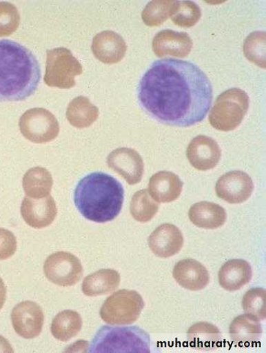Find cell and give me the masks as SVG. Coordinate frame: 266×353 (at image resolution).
I'll use <instances>...</instances> for the list:
<instances>
[{
	"instance_id": "obj_20",
	"label": "cell",
	"mask_w": 266,
	"mask_h": 353,
	"mask_svg": "<svg viewBox=\"0 0 266 353\" xmlns=\"http://www.w3.org/2000/svg\"><path fill=\"white\" fill-rule=\"evenodd\" d=\"M218 282L221 287L230 292L241 289L252 278L250 264L244 260H231L225 263L218 272Z\"/></svg>"
},
{
	"instance_id": "obj_10",
	"label": "cell",
	"mask_w": 266,
	"mask_h": 353,
	"mask_svg": "<svg viewBox=\"0 0 266 353\" xmlns=\"http://www.w3.org/2000/svg\"><path fill=\"white\" fill-rule=\"evenodd\" d=\"M218 197L229 204L245 203L254 191L251 176L245 172L231 171L223 174L218 180L216 188Z\"/></svg>"
},
{
	"instance_id": "obj_9",
	"label": "cell",
	"mask_w": 266,
	"mask_h": 353,
	"mask_svg": "<svg viewBox=\"0 0 266 353\" xmlns=\"http://www.w3.org/2000/svg\"><path fill=\"white\" fill-rule=\"evenodd\" d=\"M44 274L52 283L61 287L74 286L82 279L83 268L74 254L59 252L46 259Z\"/></svg>"
},
{
	"instance_id": "obj_19",
	"label": "cell",
	"mask_w": 266,
	"mask_h": 353,
	"mask_svg": "<svg viewBox=\"0 0 266 353\" xmlns=\"http://www.w3.org/2000/svg\"><path fill=\"white\" fill-rule=\"evenodd\" d=\"M183 183L175 173L161 171L150 178L148 192L156 202L169 203L174 202L181 195Z\"/></svg>"
},
{
	"instance_id": "obj_8",
	"label": "cell",
	"mask_w": 266,
	"mask_h": 353,
	"mask_svg": "<svg viewBox=\"0 0 266 353\" xmlns=\"http://www.w3.org/2000/svg\"><path fill=\"white\" fill-rule=\"evenodd\" d=\"M19 128L23 136L37 144L52 142L60 132L59 123L54 115L43 108H33L23 114Z\"/></svg>"
},
{
	"instance_id": "obj_4",
	"label": "cell",
	"mask_w": 266,
	"mask_h": 353,
	"mask_svg": "<svg viewBox=\"0 0 266 353\" xmlns=\"http://www.w3.org/2000/svg\"><path fill=\"white\" fill-rule=\"evenodd\" d=\"M90 352H150V339L137 326H103L92 339Z\"/></svg>"
},
{
	"instance_id": "obj_32",
	"label": "cell",
	"mask_w": 266,
	"mask_h": 353,
	"mask_svg": "<svg viewBox=\"0 0 266 353\" xmlns=\"http://www.w3.org/2000/svg\"><path fill=\"white\" fill-rule=\"evenodd\" d=\"M201 15V9L198 4L192 1H179L178 8L171 19L176 26L189 28L198 23Z\"/></svg>"
},
{
	"instance_id": "obj_28",
	"label": "cell",
	"mask_w": 266,
	"mask_h": 353,
	"mask_svg": "<svg viewBox=\"0 0 266 353\" xmlns=\"http://www.w3.org/2000/svg\"><path fill=\"white\" fill-rule=\"evenodd\" d=\"M179 1H152L143 11L142 19L147 26L158 27L175 14Z\"/></svg>"
},
{
	"instance_id": "obj_31",
	"label": "cell",
	"mask_w": 266,
	"mask_h": 353,
	"mask_svg": "<svg viewBox=\"0 0 266 353\" xmlns=\"http://www.w3.org/2000/svg\"><path fill=\"white\" fill-rule=\"evenodd\" d=\"M244 53L248 60L256 65L265 68V32L256 31L246 39Z\"/></svg>"
},
{
	"instance_id": "obj_14",
	"label": "cell",
	"mask_w": 266,
	"mask_h": 353,
	"mask_svg": "<svg viewBox=\"0 0 266 353\" xmlns=\"http://www.w3.org/2000/svg\"><path fill=\"white\" fill-rule=\"evenodd\" d=\"M21 214L30 227L43 229L52 225L57 215V208L51 196L43 199L26 196L21 203Z\"/></svg>"
},
{
	"instance_id": "obj_34",
	"label": "cell",
	"mask_w": 266,
	"mask_h": 353,
	"mask_svg": "<svg viewBox=\"0 0 266 353\" xmlns=\"http://www.w3.org/2000/svg\"><path fill=\"white\" fill-rule=\"evenodd\" d=\"M17 250V241L13 232L0 228V261L12 256Z\"/></svg>"
},
{
	"instance_id": "obj_24",
	"label": "cell",
	"mask_w": 266,
	"mask_h": 353,
	"mask_svg": "<svg viewBox=\"0 0 266 353\" xmlns=\"http://www.w3.org/2000/svg\"><path fill=\"white\" fill-rule=\"evenodd\" d=\"M187 339L192 347L201 350H215L222 342V336L218 328L206 322L196 323L190 327Z\"/></svg>"
},
{
	"instance_id": "obj_30",
	"label": "cell",
	"mask_w": 266,
	"mask_h": 353,
	"mask_svg": "<svg viewBox=\"0 0 266 353\" xmlns=\"http://www.w3.org/2000/svg\"><path fill=\"white\" fill-rule=\"evenodd\" d=\"M242 307L245 314L259 321L266 317V291L262 288L248 290L242 300Z\"/></svg>"
},
{
	"instance_id": "obj_13",
	"label": "cell",
	"mask_w": 266,
	"mask_h": 353,
	"mask_svg": "<svg viewBox=\"0 0 266 353\" xmlns=\"http://www.w3.org/2000/svg\"><path fill=\"white\" fill-rule=\"evenodd\" d=\"M187 157L192 165L200 171L214 169L221 159L222 150L212 137L199 135L190 142Z\"/></svg>"
},
{
	"instance_id": "obj_15",
	"label": "cell",
	"mask_w": 266,
	"mask_h": 353,
	"mask_svg": "<svg viewBox=\"0 0 266 353\" xmlns=\"http://www.w3.org/2000/svg\"><path fill=\"white\" fill-rule=\"evenodd\" d=\"M152 47L158 57L172 56L185 58L190 54L193 42L187 32L167 29L155 35Z\"/></svg>"
},
{
	"instance_id": "obj_5",
	"label": "cell",
	"mask_w": 266,
	"mask_h": 353,
	"mask_svg": "<svg viewBox=\"0 0 266 353\" xmlns=\"http://www.w3.org/2000/svg\"><path fill=\"white\" fill-rule=\"evenodd\" d=\"M249 108L247 93L240 88H231L218 97L208 121L218 131H234L244 120Z\"/></svg>"
},
{
	"instance_id": "obj_7",
	"label": "cell",
	"mask_w": 266,
	"mask_h": 353,
	"mask_svg": "<svg viewBox=\"0 0 266 353\" xmlns=\"http://www.w3.org/2000/svg\"><path fill=\"white\" fill-rule=\"evenodd\" d=\"M82 65L72 52L63 47L46 52L44 82L46 85L71 89L76 85L75 77L82 74Z\"/></svg>"
},
{
	"instance_id": "obj_35",
	"label": "cell",
	"mask_w": 266,
	"mask_h": 353,
	"mask_svg": "<svg viewBox=\"0 0 266 353\" xmlns=\"http://www.w3.org/2000/svg\"><path fill=\"white\" fill-rule=\"evenodd\" d=\"M7 290L3 280L0 278V310L3 307L6 301Z\"/></svg>"
},
{
	"instance_id": "obj_29",
	"label": "cell",
	"mask_w": 266,
	"mask_h": 353,
	"mask_svg": "<svg viewBox=\"0 0 266 353\" xmlns=\"http://www.w3.org/2000/svg\"><path fill=\"white\" fill-rule=\"evenodd\" d=\"M159 205L150 196L147 190L136 192L131 201L130 212L139 222L146 223L152 220L158 211Z\"/></svg>"
},
{
	"instance_id": "obj_36",
	"label": "cell",
	"mask_w": 266,
	"mask_h": 353,
	"mask_svg": "<svg viewBox=\"0 0 266 353\" xmlns=\"http://www.w3.org/2000/svg\"><path fill=\"white\" fill-rule=\"evenodd\" d=\"M14 349L11 347L8 341L2 336H0V352H13Z\"/></svg>"
},
{
	"instance_id": "obj_21",
	"label": "cell",
	"mask_w": 266,
	"mask_h": 353,
	"mask_svg": "<svg viewBox=\"0 0 266 353\" xmlns=\"http://www.w3.org/2000/svg\"><path fill=\"white\" fill-rule=\"evenodd\" d=\"M229 333L233 342L240 347H249L258 343L263 334L260 321L245 314L231 323Z\"/></svg>"
},
{
	"instance_id": "obj_11",
	"label": "cell",
	"mask_w": 266,
	"mask_h": 353,
	"mask_svg": "<svg viewBox=\"0 0 266 353\" xmlns=\"http://www.w3.org/2000/svg\"><path fill=\"white\" fill-rule=\"evenodd\" d=\"M11 321L16 333L27 339L39 336L44 322V314L37 303L27 301L16 305L11 313Z\"/></svg>"
},
{
	"instance_id": "obj_27",
	"label": "cell",
	"mask_w": 266,
	"mask_h": 353,
	"mask_svg": "<svg viewBox=\"0 0 266 353\" xmlns=\"http://www.w3.org/2000/svg\"><path fill=\"white\" fill-rule=\"evenodd\" d=\"M82 327V316L75 311L65 310L55 316L52 323L51 332L55 339L66 343L76 336Z\"/></svg>"
},
{
	"instance_id": "obj_2",
	"label": "cell",
	"mask_w": 266,
	"mask_h": 353,
	"mask_svg": "<svg viewBox=\"0 0 266 353\" xmlns=\"http://www.w3.org/2000/svg\"><path fill=\"white\" fill-rule=\"evenodd\" d=\"M41 78L37 58L15 41L0 40V101H21L37 90Z\"/></svg>"
},
{
	"instance_id": "obj_22",
	"label": "cell",
	"mask_w": 266,
	"mask_h": 353,
	"mask_svg": "<svg viewBox=\"0 0 266 353\" xmlns=\"http://www.w3.org/2000/svg\"><path fill=\"white\" fill-rule=\"evenodd\" d=\"M189 217L196 227L216 230L225 225L227 213L226 210L219 205L209 202H201L191 207Z\"/></svg>"
},
{
	"instance_id": "obj_23",
	"label": "cell",
	"mask_w": 266,
	"mask_h": 353,
	"mask_svg": "<svg viewBox=\"0 0 266 353\" xmlns=\"http://www.w3.org/2000/svg\"><path fill=\"white\" fill-rule=\"evenodd\" d=\"M120 283L121 276L116 270L101 269L84 279L82 290L87 296H103L116 290Z\"/></svg>"
},
{
	"instance_id": "obj_1",
	"label": "cell",
	"mask_w": 266,
	"mask_h": 353,
	"mask_svg": "<svg viewBox=\"0 0 266 353\" xmlns=\"http://www.w3.org/2000/svg\"><path fill=\"white\" fill-rule=\"evenodd\" d=\"M142 108L156 121L190 127L202 122L212 107V82L196 65L166 58L154 62L138 86Z\"/></svg>"
},
{
	"instance_id": "obj_3",
	"label": "cell",
	"mask_w": 266,
	"mask_h": 353,
	"mask_svg": "<svg viewBox=\"0 0 266 353\" xmlns=\"http://www.w3.org/2000/svg\"><path fill=\"white\" fill-rule=\"evenodd\" d=\"M124 201L122 184L112 176L94 172L81 180L74 192V203L86 219L106 223L117 218Z\"/></svg>"
},
{
	"instance_id": "obj_18",
	"label": "cell",
	"mask_w": 266,
	"mask_h": 353,
	"mask_svg": "<svg viewBox=\"0 0 266 353\" xmlns=\"http://www.w3.org/2000/svg\"><path fill=\"white\" fill-rule=\"evenodd\" d=\"M173 277L182 288L192 291L203 290L210 281L206 268L193 259L179 261L173 269Z\"/></svg>"
},
{
	"instance_id": "obj_25",
	"label": "cell",
	"mask_w": 266,
	"mask_h": 353,
	"mask_svg": "<svg viewBox=\"0 0 266 353\" xmlns=\"http://www.w3.org/2000/svg\"><path fill=\"white\" fill-rule=\"evenodd\" d=\"M99 111L95 105L84 97H79L68 104L66 117L69 123L77 128L90 127L99 117Z\"/></svg>"
},
{
	"instance_id": "obj_33",
	"label": "cell",
	"mask_w": 266,
	"mask_h": 353,
	"mask_svg": "<svg viewBox=\"0 0 266 353\" xmlns=\"http://www.w3.org/2000/svg\"><path fill=\"white\" fill-rule=\"evenodd\" d=\"M20 15L17 7L7 2L0 3V37H10L19 28Z\"/></svg>"
},
{
	"instance_id": "obj_26",
	"label": "cell",
	"mask_w": 266,
	"mask_h": 353,
	"mask_svg": "<svg viewBox=\"0 0 266 353\" xmlns=\"http://www.w3.org/2000/svg\"><path fill=\"white\" fill-rule=\"evenodd\" d=\"M22 185L28 196L32 199H43L50 196L53 179L48 170L40 167L33 168L25 174Z\"/></svg>"
},
{
	"instance_id": "obj_6",
	"label": "cell",
	"mask_w": 266,
	"mask_h": 353,
	"mask_svg": "<svg viewBox=\"0 0 266 353\" xmlns=\"http://www.w3.org/2000/svg\"><path fill=\"white\" fill-rule=\"evenodd\" d=\"M145 307L141 294L134 290H121L115 292L100 310L101 319L112 325H131L135 323Z\"/></svg>"
},
{
	"instance_id": "obj_12",
	"label": "cell",
	"mask_w": 266,
	"mask_h": 353,
	"mask_svg": "<svg viewBox=\"0 0 266 353\" xmlns=\"http://www.w3.org/2000/svg\"><path fill=\"white\" fill-rule=\"evenodd\" d=\"M109 168L119 174L130 185L142 181L144 174L143 160L139 152L129 148L113 150L108 157Z\"/></svg>"
},
{
	"instance_id": "obj_17",
	"label": "cell",
	"mask_w": 266,
	"mask_h": 353,
	"mask_svg": "<svg viewBox=\"0 0 266 353\" xmlns=\"http://www.w3.org/2000/svg\"><path fill=\"white\" fill-rule=\"evenodd\" d=\"M92 51L99 61L112 65L123 60L127 45L121 35L105 30L98 33L92 40Z\"/></svg>"
},
{
	"instance_id": "obj_16",
	"label": "cell",
	"mask_w": 266,
	"mask_h": 353,
	"mask_svg": "<svg viewBox=\"0 0 266 353\" xmlns=\"http://www.w3.org/2000/svg\"><path fill=\"white\" fill-rule=\"evenodd\" d=\"M181 231L171 223H164L150 235L148 245L158 257L169 258L180 252L183 245Z\"/></svg>"
}]
</instances>
